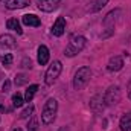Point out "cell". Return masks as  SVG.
<instances>
[{
  "label": "cell",
  "instance_id": "cell-1",
  "mask_svg": "<svg viewBox=\"0 0 131 131\" xmlns=\"http://www.w3.org/2000/svg\"><path fill=\"white\" fill-rule=\"evenodd\" d=\"M57 113H58V101L53 98H49L43 107V111H41V122L44 125L53 124L57 119Z\"/></svg>",
  "mask_w": 131,
  "mask_h": 131
},
{
  "label": "cell",
  "instance_id": "cell-2",
  "mask_svg": "<svg viewBox=\"0 0 131 131\" xmlns=\"http://www.w3.org/2000/svg\"><path fill=\"white\" fill-rule=\"evenodd\" d=\"M85 43H87V40H85V37H84V35H73V37L70 38V41H69L67 47H66L64 55H66V57H69V58L76 57V55H78L84 47H85Z\"/></svg>",
  "mask_w": 131,
  "mask_h": 131
},
{
  "label": "cell",
  "instance_id": "cell-3",
  "mask_svg": "<svg viewBox=\"0 0 131 131\" xmlns=\"http://www.w3.org/2000/svg\"><path fill=\"white\" fill-rule=\"evenodd\" d=\"M90 79H92V69H90L89 66L79 67V69L76 70L75 76H73V89H75V90L84 89V87L89 84Z\"/></svg>",
  "mask_w": 131,
  "mask_h": 131
},
{
  "label": "cell",
  "instance_id": "cell-4",
  "mask_svg": "<svg viewBox=\"0 0 131 131\" xmlns=\"http://www.w3.org/2000/svg\"><path fill=\"white\" fill-rule=\"evenodd\" d=\"M61 70H63V64H61V61H53L52 64L47 67V70H46V75H44V82L47 84V85H53L55 84V81L60 78V75H61Z\"/></svg>",
  "mask_w": 131,
  "mask_h": 131
},
{
  "label": "cell",
  "instance_id": "cell-5",
  "mask_svg": "<svg viewBox=\"0 0 131 131\" xmlns=\"http://www.w3.org/2000/svg\"><path fill=\"white\" fill-rule=\"evenodd\" d=\"M104 98H105V104L107 105H116V104H119L121 98H122L119 85H110L107 89V92L104 93Z\"/></svg>",
  "mask_w": 131,
  "mask_h": 131
},
{
  "label": "cell",
  "instance_id": "cell-6",
  "mask_svg": "<svg viewBox=\"0 0 131 131\" xmlns=\"http://www.w3.org/2000/svg\"><path fill=\"white\" fill-rule=\"evenodd\" d=\"M61 5V0H37V6L43 12H53Z\"/></svg>",
  "mask_w": 131,
  "mask_h": 131
},
{
  "label": "cell",
  "instance_id": "cell-7",
  "mask_svg": "<svg viewBox=\"0 0 131 131\" xmlns=\"http://www.w3.org/2000/svg\"><path fill=\"white\" fill-rule=\"evenodd\" d=\"M64 31H66V18L64 17H58L57 21L50 28V34L55 35V37H61L64 34Z\"/></svg>",
  "mask_w": 131,
  "mask_h": 131
},
{
  "label": "cell",
  "instance_id": "cell-8",
  "mask_svg": "<svg viewBox=\"0 0 131 131\" xmlns=\"http://www.w3.org/2000/svg\"><path fill=\"white\" fill-rule=\"evenodd\" d=\"M17 46L15 43V38L11 35V34H3L0 35V49L5 50V49H14Z\"/></svg>",
  "mask_w": 131,
  "mask_h": 131
},
{
  "label": "cell",
  "instance_id": "cell-9",
  "mask_svg": "<svg viewBox=\"0 0 131 131\" xmlns=\"http://www.w3.org/2000/svg\"><path fill=\"white\" fill-rule=\"evenodd\" d=\"M49 49H47V46H44V44H41V46H38V50H37V61H38V64L40 66H46L49 63Z\"/></svg>",
  "mask_w": 131,
  "mask_h": 131
},
{
  "label": "cell",
  "instance_id": "cell-10",
  "mask_svg": "<svg viewBox=\"0 0 131 131\" xmlns=\"http://www.w3.org/2000/svg\"><path fill=\"white\" fill-rule=\"evenodd\" d=\"M122 67H124V58H122V57H119V55L111 57V58H110V61H108V64H107L108 72H119Z\"/></svg>",
  "mask_w": 131,
  "mask_h": 131
},
{
  "label": "cell",
  "instance_id": "cell-11",
  "mask_svg": "<svg viewBox=\"0 0 131 131\" xmlns=\"http://www.w3.org/2000/svg\"><path fill=\"white\" fill-rule=\"evenodd\" d=\"M105 98H104V95H96L95 98L90 101V108L93 110V111H102L104 108H105Z\"/></svg>",
  "mask_w": 131,
  "mask_h": 131
},
{
  "label": "cell",
  "instance_id": "cell-12",
  "mask_svg": "<svg viewBox=\"0 0 131 131\" xmlns=\"http://www.w3.org/2000/svg\"><path fill=\"white\" fill-rule=\"evenodd\" d=\"M31 5V0H6L5 6L11 11L14 9H21V8H26Z\"/></svg>",
  "mask_w": 131,
  "mask_h": 131
},
{
  "label": "cell",
  "instance_id": "cell-13",
  "mask_svg": "<svg viewBox=\"0 0 131 131\" xmlns=\"http://www.w3.org/2000/svg\"><path fill=\"white\" fill-rule=\"evenodd\" d=\"M21 21H23V25H26V26H32V28H38V26H41V20H40V17H37L35 14H25L23 18H21Z\"/></svg>",
  "mask_w": 131,
  "mask_h": 131
},
{
  "label": "cell",
  "instance_id": "cell-14",
  "mask_svg": "<svg viewBox=\"0 0 131 131\" xmlns=\"http://www.w3.org/2000/svg\"><path fill=\"white\" fill-rule=\"evenodd\" d=\"M119 14H121V9H114V11L108 12V14H107V17L104 18V25H105L108 29H111V31H113L114 23H116V18H117V15H119Z\"/></svg>",
  "mask_w": 131,
  "mask_h": 131
},
{
  "label": "cell",
  "instance_id": "cell-15",
  "mask_svg": "<svg viewBox=\"0 0 131 131\" xmlns=\"http://www.w3.org/2000/svg\"><path fill=\"white\" fill-rule=\"evenodd\" d=\"M119 127L122 131H131V113H127L122 116L121 122H119Z\"/></svg>",
  "mask_w": 131,
  "mask_h": 131
},
{
  "label": "cell",
  "instance_id": "cell-16",
  "mask_svg": "<svg viewBox=\"0 0 131 131\" xmlns=\"http://www.w3.org/2000/svg\"><path fill=\"white\" fill-rule=\"evenodd\" d=\"M6 28L11 29V31H15L17 34H23L21 26H20V21H18L17 18H9V20L6 21Z\"/></svg>",
  "mask_w": 131,
  "mask_h": 131
},
{
  "label": "cell",
  "instance_id": "cell-17",
  "mask_svg": "<svg viewBox=\"0 0 131 131\" xmlns=\"http://www.w3.org/2000/svg\"><path fill=\"white\" fill-rule=\"evenodd\" d=\"M108 3V0H93L89 6V12H96V11H101L105 5Z\"/></svg>",
  "mask_w": 131,
  "mask_h": 131
},
{
  "label": "cell",
  "instance_id": "cell-18",
  "mask_svg": "<svg viewBox=\"0 0 131 131\" xmlns=\"http://www.w3.org/2000/svg\"><path fill=\"white\" fill-rule=\"evenodd\" d=\"M37 90H38V85L37 84H32V85H29L28 89H26V93H25V102H31L35 96V93H37Z\"/></svg>",
  "mask_w": 131,
  "mask_h": 131
},
{
  "label": "cell",
  "instance_id": "cell-19",
  "mask_svg": "<svg viewBox=\"0 0 131 131\" xmlns=\"http://www.w3.org/2000/svg\"><path fill=\"white\" fill-rule=\"evenodd\" d=\"M23 102H25V98L21 96V93H15V95H12V105H14L15 108L21 107Z\"/></svg>",
  "mask_w": 131,
  "mask_h": 131
},
{
  "label": "cell",
  "instance_id": "cell-20",
  "mask_svg": "<svg viewBox=\"0 0 131 131\" xmlns=\"http://www.w3.org/2000/svg\"><path fill=\"white\" fill-rule=\"evenodd\" d=\"M12 61H14V58H12L11 53H5V55L0 57V63L5 66V67H9V66L12 64Z\"/></svg>",
  "mask_w": 131,
  "mask_h": 131
},
{
  "label": "cell",
  "instance_id": "cell-21",
  "mask_svg": "<svg viewBox=\"0 0 131 131\" xmlns=\"http://www.w3.org/2000/svg\"><path fill=\"white\" fill-rule=\"evenodd\" d=\"M28 131H38V119L34 114L31 117V121H29V124H28Z\"/></svg>",
  "mask_w": 131,
  "mask_h": 131
},
{
  "label": "cell",
  "instance_id": "cell-22",
  "mask_svg": "<svg viewBox=\"0 0 131 131\" xmlns=\"http://www.w3.org/2000/svg\"><path fill=\"white\" fill-rule=\"evenodd\" d=\"M34 114V105H29V107H26L21 113H20V119H28V117H31Z\"/></svg>",
  "mask_w": 131,
  "mask_h": 131
},
{
  "label": "cell",
  "instance_id": "cell-23",
  "mask_svg": "<svg viewBox=\"0 0 131 131\" xmlns=\"http://www.w3.org/2000/svg\"><path fill=\"white\" fill-rule=\"evenodd\" d=\"M26 82H28V78H26L25 75H17V76H15V79H14V84H15L17 87L25 85Z\"/></svg>",
  "mask_w": 131,
  "mask_h": 131
},
{
  "label": "cell",
  "instance_id": "cell-24",
  "mask_svg": "<svg viewBox=\"0 0 131 131\" xmlns=\"http://www.w3.org/2000/svg\"><path fill=\"white\" fill-rule=\"evenodd\" d=\"M9 89H11V81H9V79H6V81L3 82V85H2V92H3V93H8V92H9Z\"/></svg>",
  "mask_w": 131,
  "mask_h": 131
},
{
  "label": "cell",
  "instance_id": "cell-25",
  "mask_svg": "<svg viewBox=\"0 0 131 131\" xmlns=\"http://www.w3.org/2000/svg\"><path fill=\"white\" fill-rule=\"evenodd\" d=\"M128 98L131 101V79H130V82H128Z\"/></svg>",
  "mask_w": 131,
  "mask_h": 131
},
{
  "label": "cell",
  "instance_id": "cell-26",
  "mask_svg": "<svg viewBox=\"0 0 131 131\" xmlns=\"http://www.w3.org/2000/svg\"><path fill=\"white\" fill-rule=\"evenodd\" d=\"M5 111H6V108H5V105H2V104H0V113H5Z\"/></svg>",
  "mask_w": 131,
  "mask_h": 131
},
{
  "label": "cell",
  "instance_id": "cell-27",
  "mask_svg": "<svg viewBox=\"0 0 131 131\" xmlns=\"http://www.w3.org/2000/svg\"><path fill=\"white\" fill-rule=\"evenodd\" d=\"M60 131H70L67 127H63V128H60Z\"/></svg>",
  "mask_w": 131,
  "mask_h": 131
},
{
  "label": "cell",
  "instance_id": "cell-28",
  "mask_svg": "<svg viewBox=\"0 0 131 131\" xmlns=\"http://www.w3.org/2000/svg\"><path fill=\"white\" fill-rule=\"evenodd\" d=\"M14 131H23V130H21V128H18V127H17V128H14Z\"/></svg>",
  "mask_w": 131,
  "mask_h": 131
}]
</instances>
